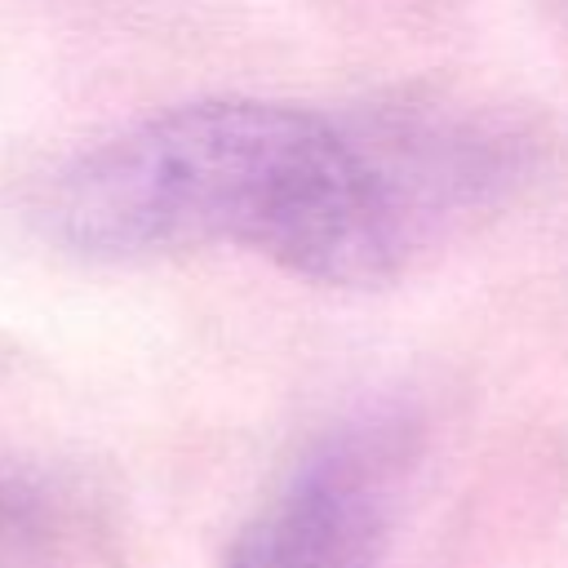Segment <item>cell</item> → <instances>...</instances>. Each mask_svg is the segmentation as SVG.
Returning a JSON list of instances; mask_svg holds the SVG:
<instances>
[{"instance_id": "obj_2", "label": "cell", "mask_w": 568, "mask_h": 568, "mask_svg": "<svg viewBox=\"0 0 568 568\" xmlns=\"http://www.w3.org/2000/svg\"><path fill=\"white\" fill-rule=\"evenodd\" d=\"M399 484V430L346 426L248 519L222 568H382Z\"/></svg>"}, {"instance_id": "obj_1", "label": "cell", "mask_w": 568, "mask_h": 568, "mask_svg": "<svg viewBox=\"0 0 568 568\" xmlns=\"http://www.w3.org/2000/svg\"><path fill=\"white\" fill-rule=\"evenodd\" d=\"M435 186L324 115L191 102L75 160L49 226L89 257L235 244L320 284H377L413 253Z\"/></svg>"}]
</instances>
